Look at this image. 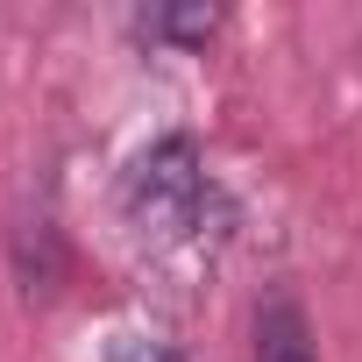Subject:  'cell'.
<instances>
[{"instance_id": "3", "label": "cell", "mask_w": 362, "mask_h": 362, "mask_svg": "<svg viewBox=\"0 0 362 362\" xmlns=\"http://www.w3.org/2000/svg\"><path fill=\"white\" fill-rule=\"evenodd\" d=\"M214 29H221V8H156V15H142V36L185 43V50H199Z\"/></svg>"}, {"instance_id": "1", "label": "cell", "mask_w": 362, "mask_h": 362, "mask_svg": "<svg viewBox=\"0 0 362 362\" xmlns=\"http://www.w3.org/2000/svg\"><path fill=\"white\" fill-rule=\"evenodd\" d=\"M121 206L142 235H192L199 214H206V170H199V149L185 135H163L156 149L135 156L128 185H121Z\"/></svg>"}, {"instance_id": "2", "label": "cell", "mask_w": 362, "mask_h": 362, "mask_svg": "<svg viewBox=\"0 0 362 362\" xmlns=\"http://www.w3.org/2000/svg\"><path fill=\"white\" fill-rule=\"evenodd\" d=\"M256 362H320L313 355V327H305V313L291 298L263 305V320H256Z\"/></svg>"}, {"instance_id": "4", "label": "cell", "mask_w": 362, "mask_h": 362, "mask_svg": "<svg viewBox=\"0 0 362 362\" xmlns=\"http://www.w3.org/2000/svg\"><path fill=\"white\" fill-rule=\"evenodd\" d=\"M107 362H185V355H177L170 341H149V334H121Z\"/></svg>"}]
</instances>
